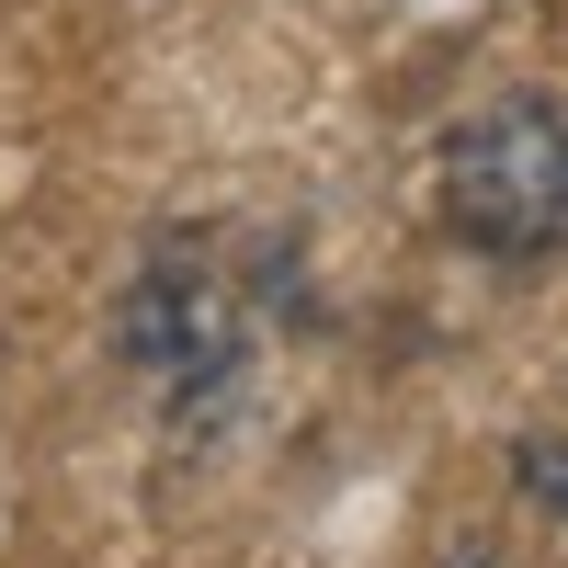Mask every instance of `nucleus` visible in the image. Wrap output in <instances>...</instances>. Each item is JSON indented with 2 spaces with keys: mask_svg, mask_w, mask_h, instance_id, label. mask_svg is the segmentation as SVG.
I'll use <instances>...</instances> for the list:
<instances>
[{
  "mask_svg": "<svg viewBox=\"0 0 568 568\" xmlns=\"http://www.w3.org/2000/svg\"><path fill=\"white\" fill-rule=\"evenodd\" d=\"M511 478H524V500H546L568 524V433H524L511 444Z\"/></svg>",
  "mask_w": 568,
  "mask_h": 568,
  "instance_id": "nucleus-3",
  "label": "nucleus"
},
{
  "mask_svg": "<svg viewBox=\"0 0 568 568\" xmlns=\"http://www.w3.org/2000/svg\"><path fill=\"white\" fill-rule=\"evenodd\" d=\"M433 205L478 262H557L568 251V114L546 91H500V103L455 114L433 160Z\"/></svg>",
  "mask_w": 568,
  "mask_h": 568,
  "instance_id": "nucleus-1",
  "label": "nucleus"
},
{
  "mask_svg": "<svg viewBox=\"0 0 568 568\" xmlns=\"http://www.w3.org/2000/svg\"><path fill=\"white\" fill-rule=\"evenodd\" d=\"M114 342H125V364H149L160 387H216L227 364H240V318H227V284L216 273H194V262H149L125 284V318H114Z\"/></svg>",
  "mask_w": 568,
  "mask_h": 568,
  "instance_id": "nucleus-2",
  "label": "nucleus"
},
{
  "mask_svg": "<svg viewBox=\"0 0 568 568\" xmlns=\"http://www.w3.org/2000/svg\"><path fill=\"white\" fill-rule=\"evenodd\" d=\"M444 568H500V557H489V546H455V557H444Z\"/></svg>",
  "mask_w": 568,
  "mask_h": 568,
  "instance_id": "nucleus-4",
  "label": "nucleus"
}]
</instances>
